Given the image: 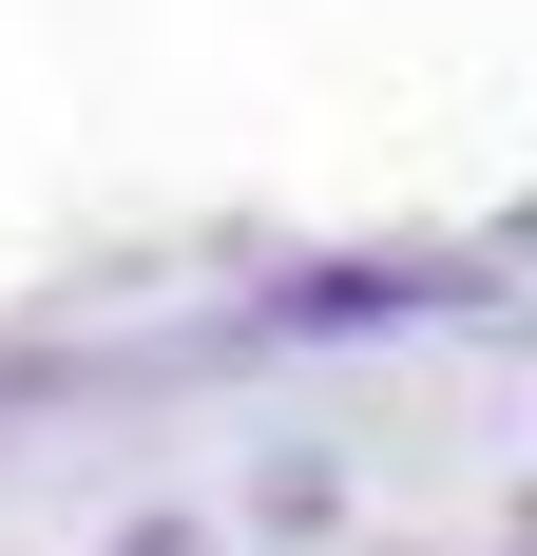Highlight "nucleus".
<instances>
[{
  "label": "nucleus",
  "mask_w": 537,
  "mask_h": 556,
  "mask_svg": "<svg viewBox=\"0 0 537 556\" xmlns=\"http://www.w3.org/2000/svg\"><path fill=\"white\" fill-rule=\"evenodd\" d=\"M346 556H461V538H423V518H365V538H346Z\"/></svg>",
  "instance_id": "20e7f679"
},
{
  "label": "nucleus",
  "mask_w": 537,
  "mask_h": 556,
  "mask_svg": "<svg viewBox=\"0 0 537 556\" xmlns=\"http://www.w3.org/2000/svg\"><path fill=\"white\" fill-rule=\"evenodd\" d=\"M365 518H384L365 500V442H326V422H268V442L212 480V538L230 556H346Z\"/></svg>",
  "instance_id": "f03ea898"
},
{
  "label": "nucleus",
  "mask_w": 537,
  "mask_h": 556,
  "mask_svg": "<svg viewBox=\"0 0 537 556\" xmlns=\"http://www.w3.org/2000/svg\"><path fill=\"white\" fill-rule=\"evenodd\" d=\"M480 556H519V538H480Z\"/></svg>",
  "instance_id": "39448f33"
},
{
  "label": "nucleus",
  "mask_w": 537,
  "mask_h": 556,
  "mask_svg": "<svg viewBox=\"0 0 537 556\" xmlns=\"http://www.w3.org/2000/svg\"><path fill=\"white\" fill-rule=\"evenodd\" d=\"M77 556H230V538H212V480H135Z\"/></svg>",
  "instance_id": "7ed1b4c3"
},
{
  "label": "nucleus",
  "mask_w": 537,
  "mask_h": 556,
  "mask_svg": "<svg viewBox=\"0 0 537 556\" xmlns=\"http://www.w3.org/2000/svg\"><path fill=\"white\" fill-rule=\"evenodd\" d=\"M519 345V230H441V250H403V230H346V250H250L230 269V307H192V327L154 345V384H250V365H365V345Z\"/></svg>",
  "instance_id": "f257e3e1"
}]
</instances>
